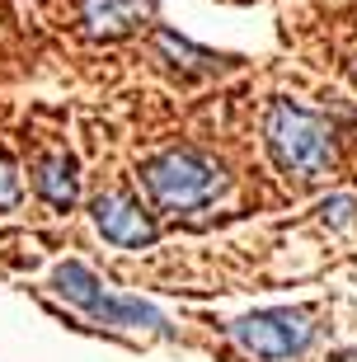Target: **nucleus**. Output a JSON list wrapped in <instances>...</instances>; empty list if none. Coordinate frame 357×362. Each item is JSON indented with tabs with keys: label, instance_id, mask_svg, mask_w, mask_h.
I'll return each instance as SVG.
<instances>
[{
	"label": "nucleus",
	"instance_id": "obj_6",
	"mask_svg": "<svg viewBox=\"0 0 357 362\" xmlns=\"http://www.w3.org/2000/svg\"><path fill=\"white\" fill-rule=\"evenodd\" d=\"M156 14V0H80V19L94 38H122Z\"/></svg>",
	"mask_w": 357,
	"mask_h": 362
},
{
	"label": "nucleus",
	"instance_id": "obj_9",
	"mask_svg": "<svg viewBox=\"0 0 357 362\" xmlns=\"http://www.w3.org/2000/svg\"><path fill=\"white\" fill-rule=\"evenodd\" d=\"M19 198H24V188H19V175H14V165L0 156V216L14 212V207H19Z\"/></svg>",
	"mask_w": 357,
	"mask_h": 362
},
{
	"label": "nucleus",
	"instance_id": "obj_1",
	"mask_svg": "<svg viewBox=\"0 0 357 362\" xmlns=\"http://www.w3.org/2000/svg\"><path fill=\"white\" fill-rule=\"evenodd\" d=\"M264 136H268V156L287 179L315 184L334 170V127L320 113L291 104V99H273L264 118Z\"/></svg>",
	"mask_w": 357,
	"mask_h": 362
},
{
	"label": "nucleus",
	"instance_id": "obj_8",
	"mask_svg": "<svg viewBox=\"0 0 357 362\" xmlns=\"http://www.w3.org/2000/svg\"><path fill=\"white\" fill-rule=\"evenodd\" d=\"M156 52L165 57L174 71H184V76H212V71L226 66V57L202 52V47H193L188 38H179V33H170V28H156Z\"/></svg>",
	"mask_w": 357,
	"mask_h": 362
},
{
	"label": "nucleus",
	"instance_id": "obj_2",
	"mask_svg": "<svg viewBox=\"0 0 357 362\" xmlns=\"http://www.w3.org/2000/svg\"><path fill=\"white\" fill-rule=\"evenodd\" d=\"M141 188L165 212H202L226 193V170L212 156L179 146V151H160L141 165Z\"/></svg>",
	"mask_w": 357,
	"mask_h": 362
},
{
	"label": "nucleus",
	"instance_id": "obj_7",
	"mask_svg": "<svg viewBox=\"0 0 357 362\" xmlns=\"http://www.w3.org/2000/svg\"><path fill=\"white\" fill-rule=\"evenodd\" d=\"M33 188L38 198L57 212H71L76 207V193H80V175H76V160L66 151H52V156H38L33 165Z\"/></svg>",
	"mask_w": 357,
	"mask_h": 362
},
{
	"label": "nucleus",
	"instance_id": "obj_5",
	"mask_svg": "<svg viewBox=\"0 0 357 362\" xmlns=\"http://www.w3.org/2000/svg\"><path fill=\"white\" fill-rule=\"evenodd\" d=\"M90 221L118 250H146V245H156V221L141 207V198H132L127 188H104L90 202Z\"/></svg>",
	"mask_w": 357,
	"mask_h": 362
},
{
	"label": "nucleus",
	"instance_id": "obj_10",
	"mask_svg": "<svg viewBox=\"0 0 357 362\" xmlns=\"http://www.w3.org/2000/svg\"><path fill=\"white\" fill-rule=\"evenodd\" d=\"M324 207H334V221H339V226H348V221H353V207H357V202H353V198H348V193H344V198L324 202Z\"/></svg>",
	"mask_w": 357,
	"mask_h": 362
},
{
	"label": "nucleus",
	"instance_id": "obj_3",
	"mask_svg": "<svg viewBox=\"0 0 357 362\" xmlns=\"http://www.w3.org/2000/svg\"><path fill=\"white\" fill-rule=\"evenodd\" d=\"M52 292L66 296L71 306H80L90 320L108 325V329H151V334H165V339L174 334V325L165 320L151 301L113 292L108 282H99V273H90L85 264H76V259H66V264L52 269Z\"/></svg>",
	"mask_w": 357,
	"mask_h": 362
},
{
	"label": "nucleus",
	"instance_id": "obj_4",
	"mask_svg": "<svg viewBox=\"0 0 357 362\" xmlns=\"http://www.w3.org/2000/svg\"><path fill=\"white\" fill-rule=\"evenodd\" d=\"M310 334H315V325L305 310H254V315H240L230 325V339H235L240 349L250 353V358H264V362H291L301 358L310 349Z\"/></svg>",
	"mask_w": 357,
	"mask_h": 362
}]
</instances>
